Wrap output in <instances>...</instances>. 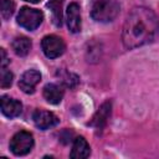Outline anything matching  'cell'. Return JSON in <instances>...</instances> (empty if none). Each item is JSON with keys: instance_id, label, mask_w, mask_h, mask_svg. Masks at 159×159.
<instances>
[{"instance_id": "6da1fadb", "label": "cell", "mask_w": 159, "mask_h": 159, "mask_svg": "<svg viewBox=\"0 0 159 159\" xmlns=\"http://www.w3.org/2000/svg\"><path fill=\"white\" fill-rule=\"evenodd\" d=\"M159 30L155 14L147 7H135L127 16L122 40L125 47L135 48L154 40Z\"/></svg>"}, {"instance_id": "7a4b0ae2", "label": "cell", "mask_w": 159, "mask_h": 159, "mask_svg": "<svg viewBox=\"0 0 159 159\" xmlns=\"http://www.w3.org/2000/svg\"><path fill=\"white\" fill-rule=\"evenodd\" d=\"M91 16L98 22H109L119 12V4L116 0H91Z\"/></svg>"}, {"instance_id": "3957f363", "label": "cell", "mask_w": 159, "mask_h": 159, "mask_svg": "<svg viewBox=\"0 0 159 159\" xmlns=\"http://www.w3.org/2000/svg\"><path fill=\"white\" fill-rule=\"evenodd\" d=\"M43 20V14L37 9H31L29 6L21 7L17 15V24L29 31L36 30Z\"/></svg>"}, {"instance_id": "277c9868", "label": "cell", "mask_w": 159, "mask_h": 159, "mask_svg": "<svg viewBox=\"0 0 159 159\" xmlns=\"http://www.w3.org/2000/svg\"><path fill=\"white\" fill-rule=\"evenodd\" d=\"M32 147H34V137L31 133L25 130L16 133L10 140V150L17 157L27 154L32 149Z\"/></svg>"}, {"instance_id": "5b68a950", "label": "cell", "mask_w": 159, "mask_h": 159, "mask_svg": "<svg viewBox=\"0 0 159 159\" xmlns=\"http://www.w3.org/2000/svg\"><path fill=\"white\" fill-rule=\"evenodd\" d=\"M41 47H42L43 53L48 58H56V57H60L65 52L66 45L61 37L56 35H48L42 39Z\"/></svg>"}, {"instance_id": "8992f818", "label": "cell", "mask_w": 159, "mask_h": 159, "mask_svg": "<svg viewBox=\"0 0 159 159\" xmlns=\"http://www.w3.org/2000/svg\"><path fill=\"white\" fill-rule=\"evenodd\" d=\"M40 81H41V73L36 70H29L24 72L22 76L20 77L19 87L22 92L30 94L35 92V88L40 83Z\"/></svg>"}, {"instance_id": "52a82bcc", "label": "cell", "mask_w": 159, "mask_h": 159, "mask_svg": "<svg viewBox=\"0 0 159 159\" xmlns=\"http://www.w3.org/2000/svg\"><path fill=\"white\" fill-rule=\"evenodd\" d=\"M32 120L37 128L43 129V130L48 129L58 123V118L52 112L43 111V109H36L32 114Z\"/></svg>"}, {"instance_id": "ba28073f", "label": "cell", "mask_w": 159, "mask_h": 159, "mask_svg": "<svg viewBox=\"0 0 159 159\" xmlns=\"http://www.w3.org/2000/svg\"><path fill=\"white\" fill-rule=\"evenodd\" d=\"M66 19H67V26L68 30L73 34L81 31V11H80V5L77 2H71L67 7L66 12Z\"/></svg>"}, {"instance_id": "9c48e42d", "label": "cell", "mask_w": 159, "mask_h": 159, "mask_svg": "<svg viewBox=\"0 0 159 159\" xmlns=\"http://www.w3.org/2000/svg\"><path fill=\"white\" fill-rule=\"evenodd\" d=\"M111 111H112V103L109 101L104 102L99 109L96 112V114L93 116L92 120L89 122V124L92 127H94L96 129H102L106 124H107V120L111 116Z\"/></svg>"}, {"instance_id": "30bf717a", "label": "cell", "mask_w": 159, "mask_h": 159, "mask_svg": "<svg viewBox=\"0 0 159 159\" xmlns=\"http://www.w3.org/2000/svg\"><path fill=\"white\" fill-rule=\"evenodd\" d=\"M22 111V104L14 99V98H10L7 96H2L1 97V112L9 117V118H15L17 116H20Z\"/></svg>"}, {"instance_id": "8fae6325", "label": "cell", "mask_w": 159, "mask_h": 159, "mask_svg": "<svg viewBox=\"0 0 159 159\" xmlns=\"http://www.w3.org/2000/svg\"><path fill=\"white\" fill-rule=\"evenodd\" d=\"M89 153H91V148H89V144L87 143V140L83 137L75 138L70 157L73 159H84V158L89 157Z\"/></svg>"}, {"instance_id": "7c38bea8", "label": "cell", "mask_w": 159, "mask_h": 159, "mask_svg": "<svg viewBox=\"0 0 159 159\" xmlns=\"http://www.w3.org/2000/svg\"><path fill=\"white\" fill-rule=\"evenodd\" d=\"M43 97L51 104H58L63 98V89L56 83H48L43 88Z\"/></svg>"}, {"instance_id": "4fadbf2b", "label": "cell", "mask_w": 159, "mask_h": 159, "mask_svg": "<svg viewBox=\"0 0 159 159\" xmlns=\"http://www.w3.org/2000/svg\"><path fill=\"white\" fill-rule=\"evenodd\" d=\"M65 0H50L46 6L50 9L52 15V22L56 27L62 26V7H63Z\"/></svg>"}, {"instance_id": "5bb4252c", "label": "cell", "mask_w": 159, "mask_h": 159, "mask_svg": "<svg viewBox=\"0 0 159 159\" xmlns=\"http://www.w3.org/2000/svg\"><path fill=\"white\" fill-rule=\"evenodd\" d=\"M12 50L17 56H26L31 50V41L25 36L16 37L12 41Z\"/></svg>"}, {"instance_id": "9a60e30c", "label": "cell", "mask_w": 159, "mask_h": 159, "mask_svg": "<svg viewBox=\"0 0 159 159\" xmlns=\"http://www.w3.org/2000/svg\"><path fill=\"white\" fill-rule=\"evenodd\" d=\"M58 75H60V73H58ZM60 77H61V82H62L66 87H70V88H75V87L78 84V82H80V78H78L76 75L71 73V72H62V73L60 75Z\"/></svg>"}, {"instance_id": "2e32d148", "label": "cell", "mask_w": 159, "mask_h": 159, "mask_svg": "<svg viewBox=\"0 0 159 159\" xmlns=\"http://www.w3.org/2000/svg\"><path fill=\"white\" fill-rule=\"evenodd\" d=\"M15 11V4L11 0H1V16L7 20L12 16Z\"/></svg>"}, {"instance_id": "e0dca14e", "label": "cell", "mask_w": 159, "mask_h": 159, "mask_svg": "<svg viewBox=\"0 0 159 159\" xmlns=\"http://www.w3.org/2000/svg\"><path fill=\"white\" fill-rule=\"evenodd\" d=\"M12 80H14V75L6 70L5 67H1V73H0V86L2 88H7L11 86L12 83Z\"/></svg>"}, {"instance_id": "ac0fdd59", "label": "cell", "mask_w": 159, "mask_h": 159, "mask_svg": "<svg viewBox=\"0 0 159 159\" xmlns=\"http://www.w3.org/2000/svg\"><path fill=\"white\" fill-rule=\"evenodd\" d=\"M1 52V67H6V65L9 63V60H7V56H6V52L4 48L0 50Z\"/></svg>"}, {"instance_id": "d6986e66", "label": "cell", "mask_w": 159, "mask_h": 159, "mask_svg": "<svg viewBox=\"0 0 159 159\" xmlns=\"http://www.w3.org/2000/svg\"><path fill=\"white\" fill-rule=\"evenodd\" d=\"M25 1H27V2H32V4H37V2H40L41 0H25Z\"/></svg>"}]
</instances>
